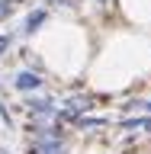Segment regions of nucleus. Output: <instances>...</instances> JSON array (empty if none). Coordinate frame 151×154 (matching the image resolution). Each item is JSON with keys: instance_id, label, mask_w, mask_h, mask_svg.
<instances>
[{"instance_id": "nucleus-8", "label": "nucleus", "mask_w": 151, "mask_h": 154, "mask_svg": "<svg viewBox=\"0 0 151 154\" xmlns=\"http://www.w3.org/2000/svg\"><path fill=\"white\" fill-rule=\"evenodd\" d=\"M96 3H106V0H96Z\"/></svg>"}, {"instance_id": "nucleus-9", "label": "nucleus", "mask_w": 151, "mask_h": 154, "mask_svg": "<svg viewBox=\"0 0 151 154\" xmlns=\"http://www.w3.org/2000/svg\"><path fill=\"white\" fill-rule=\"evenodd\" d=\"M48 3H55V0H48Z\"/></svg>"}, {"instance_id": "nucleus-4", "label": "nucleus", "mask_w": 151, "mask_h": 154, "mask_svg": "<svg viewBox=\"0 0 151 154\" xmlns=\"http://www.w3.org/2000/svg\"><path fill=\"white\" fill-rule=\"evenodd\" d=\"M77 128H80V132H87V128H103V125H109V119H93V116H80V119H77Z\"/></svg>"}, {"instance_id": "nucleus-1", "label": "nucleus", "mask_w": 151, "mask_h": 154, "mask_svg": "<svg viewBox=\"0 0 151 154\" xmlns=\"http://www.w3.org/2000/svg\"><path fill=\"white\" fill-rule=\"evenodd\" d=\"M23 112L29 116V122H55L58 106H55L52 96H29L23 103Z\"/></svg>"}, {"instance_id": "nucleus-7", "label": "nucleus", "mask_w": 151, "mask_h": 154, "mask_svg": "<svg viewBox=\"0 0 151 154\" xmlns=\"http://www.w3.org/2000/svg\"><path fill=\"white\" fill-rule=\"evenodd\" d=\"M145 112H148V116H151V103H145Z\"/></svg>"}, {"instance_id": "nucleus-3", "label": "nucleus", "mask_w": 151, "mask_h": 154, "mask_svg": "<svg viewBox=\"0 0 151 154\" xmlns=\"http://www.w3.org/2000/svg\"><path fill=\"white\" fill-rule=\"evenodd\" d=\"M45 23H48V10H32L26 16V23H23V35H36Z\"/></svg>"}, {"instance_id": "nucleus-6", "label": "nucleus", "mask_w": 151, "mask_h": 154, "mask_svg": "<svg viewBox=\"0 0 151 154\" xmlns=\"http://www.w3.org/2000/svg\"><path fill=\"white\" fill-rule=\"evenodd\" d=\"M10 45H13V35H0V55H7Z\"/></svg>"}, {"instance_id": "nucleus-5", "label": "nucleus", "mask_w": 151, "mask_h": 154, "mask_svg": "<svg viewBox=\"0 0 151 154\" xmlns=\"http://www.w3.org/2000/svg\"><path fill=\"white\" fill-rule=\"evenodd\" d=\"M13 16V0H0V23Z\"/></svg>"}, {"instance_id": "nucleus-2", "label": "nucleus", "mask_w": 151, "mask_h": 154, "mask_svg": "<svg viewBox=\"0 0 151 154\" xmlns=\"http://www.w3.org/2000/svg\"><path fill=\"white\" fill-rule=\"evenodd\" d=\"M42 74L39 71H16V77H13V87H16L19 93H36V90H42Z\"/></svg>"}]
</instances>
